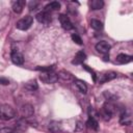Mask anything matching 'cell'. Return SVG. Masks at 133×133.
Returning <instances> with one entry per match:
<instances>
[{"label":"cell","instance_id":"1","mask_svg":"<svg viewBox=\"0 0 133 133\" xmlns=\"http://www.w3.org/2000/svg\"><path fill=\"white\" fill-rule=\"evenodd\" d=\"M17 112L15 108L8 104H4L0 106V118L3 121H9L16 116Z\"/></svg>","mask_w":133,"mask_h":133},{"label":"cell","instance_id":"2","mask_svg":"<svg viewBox=\"0 0 133 133\" xmlns=\"http://www.w3.org/2000/svg\"><path fill=\"white\" fill-rule=\"evenodd\" d=\"M33 23V18L31 16H26L22 19H20L17 24H16V27L19 29V30H27L30 28V26L32 25Z\"/></svg>","mask_w":133,"mask_h":133},{"label":"cell","instance_id":"3","mask_svg":"<svg viewBox=\"0 0 133 133\" xmlns=\"http://www.w3.org/2000/svg\"><path fill=\"white\" fill-rule=\"evenodd\" d=\"M39 79H41L44 83H47V84L55 83V82L58 80V75L55 74L54 72H46V73H43V74L39 76Z\"/></svg>","mask_w":133,"mask_h":133},{"label":"cell","instance_id":"4","mask_svg":"<svg viewBox=\"0 0 133 133\" xmlns=\"http://www.w3.org/2000/svg\"><path fill=\"white\" fill-rule=\"evenodd\" d=\"M115 112V108L112 104L110 103H105L104 106L101 109V115L103 116V118L105 119H109L111 117V115Z\"/></svg>","mask_w":133,"mask_h":133},{"label":"cell","instance_id":"5","mask_svg":"<svg viewBox=\"0 0 133 133\" xmlns=\"http://www.w3.org/2000/svg\"><path fill=\"white\" fill-rule=\"evenodd\" d=\"M36 20L44 24V25H49L52 21L51 19V16H50V12H46V11H41L36 15Z\"/></svg>","mask_w":133,"mask_h":133},{"label":"cell","instance_id":"6","mask_svg":"<svg viewBox=\"0 0 133 133\" xmlns=\"http://www.w3.org/2000/svg\"><path fill=\"white\" fill-rule=\"evenodd\" d=\"M10 58H11V61L15 64H17V65H21V64L24 63V56H23V54L18 52L17 50H12L11 51Z\"/></svg>","mask_w":133,"mask_h":133},{"label":"cell","instance_id":"7","mask_svg":"<svg viewBox=\"0 0 133 133\" xmlns=\"http://www.w3.org/2000/svg\"><path fill=\"white\" fill-rule=\"evenodd\" d=\"M58 20H59L60 25H61V27L63 29L70 30V29L73 28V24H72V22H71V20H70V18L68 16H65V15H59Z\"/></svg>","mask_w":133,"mask_h":133},{"label":"cell","instance_id":"8","mask_svg":"<svg viewBox=\"0 0 133 133\" xmlns=\"http://www.w3.org/2000/svg\"><path fill=\"white\" fill-rule=\"evenodd\" d=\"M111 49V46L107 43V42H99L97 45H96V50L102 54H107L109 52V50Z\"/></svg>","mask_w":133,"mask_h":133},{"label":"cell","instance_id":"9","mask_svg":"<svg viewBox=\"0 0 133 133\" xmlns=\"http://www.w3.org/2000/svg\"><path fill=\"white\" fill-rule=\"evenodd\" d=\"M20 111H21V114H22L23 117H30V116H32L33 113H34V109H33V107H32L30 104H25V105H23V106L21 107Z\"/></svg>","mask_w":133,"mask_h":133},{"label":"cell","instance_id":"10","mask_svg":"<svg viewBox=\"0 0 133 133\" xmlns=\"http://www.w3.org/2000/svg\"><path fill=\"white\" fill-rule=\"evenodd\" d=\"M114 78H116V73H114V72H107V73H104L103 75H101L99 81H100L101 84H103V83H106L108 81L113 80Z\"/></svg>","mask_w":133,"mask_h":133},{"label":"cell","instance_id":"11","mask_svg":"<svg viewBox=\"0 0 133 133\" xmlns=\"http://www.w3.org/2000/svg\"><path fill=\"white\" fill-rule=\"evenodd\" d=\"M115 61L119 64H125V63H128V62L132 61V56L128 55V54H125V53H121L116 56Z\"/></svg>","mask_w":133,"mask_h":133},{"label":"cell","instance_id":"12","mask_svg":"<svg viewBox=\"0 0 133 133\" xmlns=\"http://www.w3.org/2000/svg\"><path fill=\"white\" fill-rule=\"evenodd\" d=\"M59 8H60V3H59V2H57V1H52V2L48 3V4L44 7V10H43V11L50 12V11L58 10Z\"/></svg>","mask_w":133,"mask_h":133},{"label":"cell","instance_id":"13","mask_svg":"<svg viewBox=\"0 0 133 133\" xmlns=\"http://www.w3.org/2000/svg\"><path fill=\"white\" fill-rule=\"evenodd\" d=\"M24 6H25V1L24 0H17L12 3V10L16 14H21L23 11Z\"/></svg>","mask_w":133,"mask_h":133},{"label":"cell","instance_id":"14","mask_svg":"<svg viewBox=\"0 0 133 133\" xmlns=\"http://www.w3.org/2000/svg\"><path fill=\"white\" fill-rule=\"evenodd\" d=\"M85 59H86V54H85L83 51H79V52L76 53V55H75V57H74V60H73L72 62L75 63V64H80V63H82Z\"/></svg>","mask_w":133,"mask_h":133},{"label":"cell","instance_id":"15","mask_svg":"<svg viewBox=\"0 0 133 133\" xmlns=\"http://www.w3.org/2000/svg\"><path fill=\"white\" fill-rule=\"evenodd\" d=\"M75 86L77 87V89L80 92H82V94H86L87 92V86H86V84H85L84 81L79 80V79L75 80Z\"/></svg>","mask_w":133,"mask_h":133},{"label":"cell","instance_id":"16","mask_svg":"<svg viewBox=\"0 0 133 133\" xmlns=\"http://www.w3.org/2000/svg\"><path fill=\"white\" fill-rule=\"evenodd\" d=\"M57 75H58V78H60V79H61V80H63V81H71V80H74L73 75H72L71 73H69V72L64 71V70L60 71Z\"/></svg>","mask_w":133,"mask_h":133},{"label":"cell","instance_id":"17","mask_svg":"<svg viewBox=\"0 0 133 133\" xmlns=\"http://www.w3.org/2000/svg\"><path fill=\"white\" fill-rule=\"evenodd\" d=\"M86 126H87L88 128H90V129L98 130V128H99V123L95 119V117L89 116L88 119H87V122H86Z\"/></svg>","mask_w":133,"mask_h":133},{"label":"cell","instance_id":"18","mask_svg":"<svg viewBox=\"0 0 133 133\" xmlns=\"http://www.w3.org/2000/svg\"><path fill=\"white\" fill-rule=\"evenodd\" d=\"M89 6L92 10H96V9H101L103 6H104V2L102 0H92L90 3H89Z\"/></svg>","mask_w":133,"mask_h":133},{"label":"cell","instance_id":"19","mask_svg":"<svg viewBox=\"0 0 133 133\" xmlns=\"http://www.w3.org/2000/svg\"><path fill=\"white\" fill-rule=\"evenodd\" d=\"M90 25H91V27H92L95 30H101V29L103 28L102 22L99 21V20H96V19H92V20L90 21Z\"/></svg>","mask_w":133,"mask_h":133},{"label":"cell","instance_id":"20","mask_svg":"<svg viewBox=\"0 0 133 133\" xmlns=\"http://www.w3.org/2000/svg\"><path fill=\"white\" fill-rule=\"evenodd\" d=\"M27 125H28V122L25 121V118H21L20 121H18V122L16 123V128H18L19 130L24 131V130L26 129V126H27Z\"/></svg>","mask_w":133,"mask_h":133},{"label":"cell","instance_id":"21","mask_svg":"<svg viewBox=\"0 0 133 133\" xmlns=\"http://www.w3.org/2000/svg\"><path fill=\"white\" fill-rule=\"evenodd\" d=\"M25 88L28 89V90H30V91H33V90L37 89V83H36V81L35 80H32V81L27 82L25 84Z\"/></svg>","mask_w":133,"mask_h":133},{"label":"cell","instance_id":"22","mask_svg":"<svg viewBox=\"0 0 133 133\" xmlns=\"http://www.w3.org/2000/svg\"><path fill=\"white\" fill-rule=\"evenodd\" d=\"M36 70L37 71H42L44 73H46V72H53L54 65H51V66H37Z\"/></svg>","mask_w":133,"mask_h":133},{"label":"cell","instance_id":"23","mask_svg":"<svg viewBox=\"0 0 133 133\" xmlns=\"http://www.w3.org/2000/svg\"><path fill=\"white\" fill-rule=\"evenodd\" d=\"M72 39H73V42H75L76 44H78V45H82L83 43H82V39H81V37L78 35V34H72Z\"/></svg>","mask_w":133,"mask_h":133},{"label":"cell","instance_id":"24","mask_svg":"<svg viewBox=\"0 0 133 133\" xmlns=\"http://www.w3.org/2000/svg\"><path fill=\"white\" fill-rule=\"evenodd\" d=\"M0 133H15V131H14L11 128L5 127V128H2V129L0 130Z\"/></svg>","mask_w":133,"mask_h":133},{"label":"cell","instance_id":"25","mask_svg":"<svg viewBox=\"0 0 133 133\" xmlns=\"http://www.w3.org/2000/svg\"><path fill=\"white\" fill-rule=\"evenodd\" d=\"M0 83L1 84H4V85H7L9 83V81L7 79H5V78H0Z\"/></svg>","mask_w":133,"mask_h":133}]
</instances>
